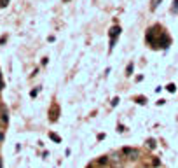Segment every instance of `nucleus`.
I'll return each mask as SVG.
<instances>
[{"mask_svg": "<svg viewBox=\"0 0 178 168\" xmlns=\"http://www.w3.org/2000/svg\"><path fill=\"white\" fill-rule=\"evenodd\" d=\"M122 156L131 159V161H135V159L140 158V151L138 149H133V147H124L122 149Z\"/></svg>", "mask_w": 178, "mask_h": 168, "instance_id": "1", "label": "nucleus"}, {"mask_svg": "<svg viewBox=\"0 0 178 168\" xmlns=\"http://www.w3.org/2000/svg\"><path fill=\"white\" fill-rule=\"evenodd\" d=\"M110 159V165H112V168H120L122 166V158H120V154L119 152H112L108 156Z\"/></svg>", "mask_w": 178, "mask_h": 168, "instance_id": "2", "label": "nucleus"}, {"mask_svg": "<svg viewBox=\"0 0 178 168\" xmlns=\"http://www.w3.org/2000/svg\"><path fill=\"white\" fill-rule=\"evenodd\" d=\"M157 26H154V28H148L147 32V40L150 44H157V40H156V35H157Z\"/></svg>", "mask_w": 178, "mask_h": 168, "instance_id": "3", "label": "nucleus"}, {"mask_svg": "<svg viewBox=\"0 0 178 168\" xmlns=\"http://www.w3.org/2000/svg\"><path fill=\"white\" fill-rule=\"evenodd\" d=\"M108 35H110V40H115L120 35V26H114V28H110V32H108Z\"/></svg>", "mask_w": 178, "mask_h": 168, "instance_id": "4", "label": "nucleus"}, {"mask_svg": "<svg viewBox=\"0 0 178 168\" xmlns=\"http://www.w3.org/2000/svg\"><path fill=\"white\" fill-rule=\"evenodd\" d=\"M98 165H101V166H105V165H108L110 163V159H108V156H101V158H98V161H96Z\"/></svg>", "mask_w": 178, "mask_h": 168, "instance_id": "5", "label": "nucleus"}, {"mask_svg": "<svg viewBox=\"0 0 178 168\" xmlns=\"http://www.w3.org/2000/svg\"><path fill=\"white\" fill-rule=\"evenodd\" d=\"M9 123V118H7V112H4L2 114V124H7Z\"/></svg>", "mask_w": 178, "mask_h": 168, "instance_id": "6", "label": "nucleus"}, {"mask_svg": "<svg viewBox=\"0 0 178 168\" xmlns=\"http://www.w3.org/2000/svg\"><path fill=\"white\" fill-rule=\"evenodd\" d=\"M49 137H51V140H54V142H61V139H59L56 133H49Z\"/></svg>", "mask_w": 178, "mask_h": 168, "instance_id": "7", "label": "nucleus"}, {"mask_svg": "<svg viewBox=\"0 0 178 168\" xmlns=\"http://www.w3.org/2000/svg\"><path fill=\"white\" fill-rule=\"evenodd\" d=\"M147 145H148L150 149H156V140H152V139L147 140Z\"/></svg>", "mask_w": 178, "mask_h": 168, "instance_id": "8", "label": "nucleus"}, {"mask_svg": "<svg viewBox=\"0 0 178 168\" xmlns=\"http://www.w3.org/2000/svg\"><path fill=\"white\" fill-rule=\"evenodd\" d=\"M169 91V93H175V91H177V86H175V84H168V88H166Z\"/></svg>", "mask_w": 178, "mask_h": 168, "instance_id": "9", "label": "nucleus"}, {"mask_svg": "<svg viewBox=\"0 0 178 168\" xmlns=\"http://www.w3.org/2000/svg\"><path fill=\"white\" fill-rule=\"evenodd\" d=\"M131 74H133V63H129L128 70H126V75H131Z\"/></svg>", "mask_w": 178, "mask_h": 168, "instance_id": "10", "label": "nucleus"}, {"mask_svg": "<svg viewBox=\"0 0 178 168\" xmlns=\"http://www.w3.org/2000/svg\"><path fill=\"white\" fill-rule=\"evenodd\" d=\"M136 102H138V103H141V105H145V103H147V100L143 98V96H138V98H136Z\"/></svg>", "mask_w": 178, "mask_h": 168, "instance_id": "11", "label": "nucleus"}, {"mask_svg": "<svg viewBox=\"0 0 178 168\" xmlns=\"http://www.w3.org/2000/svg\"><path fill=\"white\" fill-rule=\"evenodd\" d=\"M9 5V0H0V7H7Z\"/></svg>", "mask_w": 178, "mask_h": 168, "instance_id": "12", "label": "nucleus"}, {"mask_svg": "<svg viewBox=\"0 0 178 168\" xmlns=\"http://www.w3.org/2000/svg\"><path fill=\"white\" fill-rule=\"evenodd\" d=\"M159 2H161V0H152V9H157Z\"/></svg>", "mask_w": 178, "mask_h": 168, "instance_id": "13", "label": "nucleus"}, {"mask_svg": "<svg viewBox=\"0 0 178 168\" xmlns=\"http://www.w3.org/2000/svg\"><path fill=\"white\" fill-rule=\"evenodd\" d=\"M40 91V88H37V89H33V91H31V96H37V93H39Z\"/></svg>", "mask_w": 178, "mask_h": 168, "instance_id": "14", "label": "nucleus"}, {"mask_svg": "<svg viewBox=\"0 0 178 168\" xmlns=\"http://www.w3.org/2000/svg\"><path fill=\"white\" fill-rule=\"evenodd\" d=\"M117 103H119V98H114V100H112V107H115Z\"/></svg>", "mask_w": 178, "mask_h": 168, "instance_id": "15", "label": "nucleus"}, {"mask_svg": "<svg viewBox=\"0 0 178 168\" xmlns=\"http://www.w3.org/2000/svg\"><path fill=\"white\" fill-rule=\"evenodd\" d=\"M2 140H4V133H2V131H0V142H2Z\"/></svg>", "mask_w": 178, "mask_h": 168, "instance_id": "16", "label": "nucleus"}, {"mask_svg": "<svg viewBox=\"0 0 178 168\" xmlns=\"http://www.w3.org/2000/svg\"><path fill=\"white\" fill-rule=\"evenodd\" d=\"M4 88V82H2V81H0V89Z\"/></svg>", "mask_w": 178, "mask_h": 168, "instance_id": "17", "label": "nucleus"}, {"mask_svg": "<svg viewBox=\"0 0 178 168\" xmlns=\"http://www.w3.org/2000/svg\"><path fill=\"white\" fill-rule=\"evenodd\" d=\"M88 168H94V166H93V165H89V166H88Z\"/></svg>", "mask_w": 178, "mask_h": 168, "instance_id": "18", "label": "nucleus"}, {"mask_svg": "<svg viewBox=\"0 0 178 168\" xmlns=\"http://www.w3.org/2000/svg\"><path fill=\"white\" fill-rule=\"evenodd\" d=\"M0 168H2V163H0Z\"/></svg>", "mask_w": 178, "mask_h": 168, "instance_id": "19", "label": "nucleus"}, {"mask_svg": "<svg viewBox=\"0 0 178 168\" xmlns=\"http://www.w3.org/2000/svg\"><path fill=\"white\" fill-rule=\"evenodd\" d=\"M0 75H2V72H0Z\"/></svg>", "mask_w": 178, "mask_h": 168, "instance_id": "20", "label": "nucleus"}]
</instances>
